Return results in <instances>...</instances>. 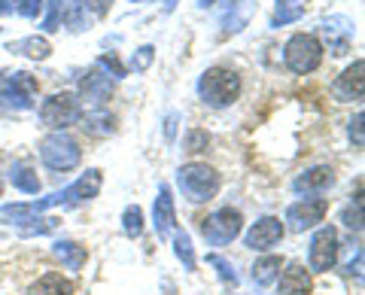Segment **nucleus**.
Wrapping results in <instances>:
<instances>
[{"label": "nucleus", "instance_id": "1", "mask_svg": "<svg viewBox=\"0 0 365 295\" xmlns=\"http://www.w3.org/2000/svg\"><path fill=\"white\" fill-rule=\"evenodd\" d=\"M198 95L204 104L210 107H228L241 95V76L225 67H210L207 73L198 79Z\"/></svg>", "mask_w": 365, "mask_h": 295}, {"label": "nucleus", "instance_id": "31", "mask_svg": "<svg viewBox=\"0 0 365 295\" xmlns=\"http://www.w3.org/2000/svg\"><path fill=\"white\" fill-rule=\"evenodd\" d=\"M302 13H304L302 6H295V9H280V13L274 16V28H277V25H287V21H292V19H299Z\"/></svg>", "mask_w": 365, "mask_h": 295}, {"label": "nucleus", "instance_id": "34", "mask_svg": "<svg viewBox=\"0 0 365 295\" xmlns=\"http://www.w3.org/2000/svg\"><path fill=\"white\" fill-rule=\"evenodd\" d=\"M16 9V0H0V13H13Z\"/></svg>", "mask_w": 365, "mask_h": 295}, {"label": "nucleus", "instance_id": "29", "mask_svg": "<svg viewBox=\"0 0 365 295\" xmlns=\"http://www.w3.org/2000/svg\"><path fill=\"white\" fill-rule=\"evenodd\" d=\"M16 9L21 16H28V19H34V16H40V9H43V4L40 0H16Z\"/></svg>", "mask_w": 365, "mask_h": 295}, {"label": "nucleus", "instance_id": "7", "mask_svg": "<svg viewBox=\"0 0 365 295\" xmlns=\"http://www.w3.org/2000/svg\"><path fill=\"white\" fill-rule=\"evenodd\" d=\"M241 229H244V219H241V213L232 207H222L201 219V234L207 237V244H213V247L232 244L235 237L241 234Z\"/></svg>", "mask_w": 365, "mask_h": 295}, {"label": "nucleus", "instance_id": "11", "mask_svg": "<svg viewBox=\"0 0 365 295\" xmlns=\"http://www.w3.org/2000/svg\"><path fill=\"white\" fill-rule=\"evenodd\" d=\"M280 237H283V222L277 217H262L253 229L247 232L244 237V244L250 249H259V253H265V249L271 247H277L280 244Z\"/></svg>", "mask_w": 365, "mask_h": 295}, {"label": "nucleus", "instance_id": "18", "mask_svg": "<svg viewBox=\"0 0 365 295\" xmlns=\"http://www.w3.org/2000/svg\"><path fill=\"white\" fill-rule=\"evenodd\" d=\"M28 295H73V283L61 274H43L28 289Z\"/></svg>", "mask_w": 365, "mask_h": 295}, {"label": "nucleus", "instance_id": "17", "mask_svg": "<svg viewBox=\"0 0 365 295\" xmlns=\"http://www.w3.org/2000/svg\"><path fill=\"white\" fill-rule=\"evenodd\" d=\"M311 292V274L302 262H289L280 274V295H307Z\"/></svg>", "mask_w": 365, "mask_h": 295}, {"label": "nucleus", "instance_id": "20", "mask_svg": "<svg viewBox=\"0 0 365 295\" xmlns=\"http://www.w3.org/2000/svg\"><path fill=\"white\" fill-rule=\"evenodd\" d=\"M55 256L61 259L67 271H79V268L86 265V259H88L86 247H79L73 241H58V244H55Z\"/></svg>", "mask_w": 365, "mask_h": 295}, {"label": "nucleus", "instance_id": "2", "mask_svg": "<svg viewBox=\"0 0 365 295\" xmlns=\"http://www.w3.org/2000/svg\"><path fill=\"white\" fill-rule=\"evenodd\" d=\"M177 183H180V192L192 204H201V201H210L216 192H220V174H216L210 165L192 162L186 167H180Z\"/></svg>", "mask_w": 365, "mask_h": 295}, {"label": "nucleus", "instance_id": "30", "mask_svg": "<svg viewBox=\"0 0 365 295\" xmlns=\"http://www.w3.org/2000/svg\"><path fill=\"white\" fill-rule=\"evenodd\" d=\"M344 225H347V229H356V232L362 229V204L356 210H353V207L344 210Z\"/></svg>", "mask_w": 365, "mask_h": 295}, {"label": "nucleus", "instance_id": "13", "mask_svg": "<svg viewBox=\"0 0 365 295\" xmlns=\"http://www.w3.org/2000/svg\"><path fill=\"white\" fill-rule=\"evenodd\" d=\"M323 33H326V40H329V52H332V55H344L350 49L353 21L335 16V19H329L326 25H323Z\"/></svg>", "mask_w": 365, "mask_h": 295}, {"label": "nucleus", "instance_id": "16", "mask_svg": "<svg viewBox=\"0 0 365 295\" xmlns=\"http://www.w3.org/2000/svg\"><path fill=\"white\" fill-rule=\"evenodd\" d=\"M335 183V171L329 165H317L311 171H304L299 180L292 183L295 192H304V195H311V192H323Z\"/></svg>", "mask_w": 365, "mask_h": 295}, {"label": "nucleus", "instance_id": "14", "mask_svg": "<svg viewBox=\"0 0 365 295\" xmlns=\"http://www.w3.org/2000/svg\"><path fill=\"white\" fill-rule=\"evenodd\" d=\"M153 225H155L158 237H168L170 232H174L177 213H174V198H170V189L158 192V198H155V204H153Z\"/></svg>", "mask_w": 365, "mask_h": 295}, {"label": "nucleus", "instance_id": "19", "mask_svg": "<svg viewBox=\"0 0 365 295\" xmlns=\"http://www.w3.org/2000/svg\"><path fill=\"white\" fill-rule=\"evenodd\" d=\"M34 217H40L34 204H4V207H0V222L4 225H19V229H25Z\"/></svg>", "mask_w": 365, "mask_h": 295}, {"label": "nucleus", "instance_id": "15", "mask_svg": "<svg viewBox=\"0 0 365 295\" xmlns=\"http://www.w3.org/2000/svg\"><path fill=\"white\" fill-rule=\"evenodd\" d=\"M113 92V83H110V76L104 71H91L83 83H79V95H83V100H88V104H95L101 107L104 100L110 98Z\"/></svg>", "mask_w": 365, "mask_h": 295}, {"label": "nucleus", "instance_id": "21", "mask_svg": "<svg viewBox=\"0 0 365 295\" xmlns=\"http://www.w3.org/2000/svg\"><path fill=\"white\" fill-rule=\"evenodd\" d=\"M9 180H13V186H16V189L28 192V195H37V192H40V177L34 174V167L25 165V162L13 165V174H9Z\"/></svg>", "mask_w": 365, "mask_h": 295}, {"label": "nucleus", "instance_id": "33", "mask_svg": "<svg viewBox=\"0 0 365 295\" xmlns=\"http://www.w3.org/2000/svg\"><path fill=\"white\" fill-rule=\"evenodd\" d=\"M150 61H153V46H143L140 55H137V61H131V64L137 67V71H143V67L150 64Z\"/></svg>", "mask_w": 365, "mask_h": 295}, {"label": "nucleus", "instance_id": "35", "mask_svg": "<svg viewBox=\"0 0 365 295\" xmlns=\"http://www.w3.org/2000/svg\"><path fill=\"white\" fill-rule=\"evenodd\" d=\"M0 192H4V186H0Z\"/></svg>", "mask_w": 365, "mask_h": 295}, {"label": "nucleus", "instance_id": "24", "mask_svg": "<svg viewBox=\"0 0 365 295\" xmlns=\"http://www.w3.org/2000/svg\"><path fill=\"white\" fill-rule=\"evenodd\" d=\"M21 52L25 49V55H31V58H49V40H43V37H28V40H21L16 43V46H9V52Z\"/></svg>", "mask_w": 365, "mask_h": 295}, {"label": "nucleus", "instance_id": "22", "mask_svg": "<svg viewBox=\"0 0 365 295\" xmlns=\"http://www.w3.org/2000/svg\"><path fill=\"white\" fill-rule=\"evenodd\" d=\"M280 268H283L280 256H265V259H259V262L253 265V280L259 283V286H268V283L277 280Z\"/></svg>", "mask_w": 365, "mask_h": 295}, {"label": "nucleus", "instance_id": "3", "mask_svg": "<svg viewBox=\"0 0 365 295\" xmlns=\"http://www.w3.org/2000/svg\"><path fill=\"white\" fill-rule=\"evenodd\" d=\"M101 183H104V177H101V171H86L83 177L76 180V183H71L67 189L61 192H55V195L49 198H43V201H34V207H37V213L43 210H49V207H76V204H86L91 201L101 192Z\"/></svg>", "mask_w": 365, "mask_h": 295}, {"label": "nucleus", "instance_id": "26", "mask_svg": "<svg viewBox=\"0 0 365 295\" xmlns=\"http://www.w3.org/2000/svg\"><path fill=\"white\" fill-rule=\"evenodd\" d=\"M122 229H125V234L128 237H140L143 234V210L137 207H125V213H122Z\"/></svg>", "mask_w": 365, "mask_h": 295}, {"label": "nucleus", "instance_id": "9", "mask_svg": "<svg viewBox=\"0 0 365 295\" xmlns=\"http://www.w3.org/2000/svg\"><path fill=\"white\" fill-rule=\"evenodd\" d=\"M307 262L311 271H332L338 262V232L332 225H323L311 237V249H307Z\"/></svg>", "mask_w": 365, "mask_h": 295}, {"label": "nucleus", "instance_id": "10", "mask_svg": "<svg viewBox=\"0 0 365 295\" xmlns=\"http://www.w3.org/2000/svg\"><path fill=\"white\" fill-rule=\"evenodd\" d=\"M326 213H329L326 198H302L287 210V222L292 232H304V229H314L317 222H323Z\"/></svg>", "mask_w": 365, "mask_h": 295}, {"label": "nucleus", "instance_id": "27", "mask_svg": "<svg viewBox=\"0 0 365 295\" xmlns=\"http://www.w3.org/2000/svg\"><path fill=\"white\" fill-rule=\"evenodd\" d=\"M207 262H210L213 268H220V277H222L225 283H232V286H237V274H235L232 262H225L222 256H207Z\"/></svg>", "mask_w": 365, "mask_h": 295}, {"label": "nucleus", "instance_id": "23", "mask_svg": "<svg viewBox=\"0 0 365 295\" xmlns=\"http://www.w3.org/2000/svg\"><path fill=\"white\" fill-rule=\"evenodd\" d=\"M113 119L107 110H95V113H88V116L83 119V128L88 131V134H98V138H107V134L113 131Z\"/></svg>", "mask_w": 365, "mask_h": 295}, {"label": "nucleus", "instance_id": "25", "mask_svg": "<svg viewBox=\"0 0 365 295\" xmlns=\"http://www.w3.org/2000/svg\"><path fill=\"white\" fill-rule=\"evenodd\" d=\"M174 253L182 265H186V271H195V253H192V241L186 232H177L174 234Z\"/></svg>", "mask_w": 365, "mask_h": 295}, {"label": "nucleus", "instance_id": "5", "mask_svg": "<svg viewBox=\"0 0 365 295\" xmlns=\"http://www.w3.org/2000/svg\"><path fill=\"white\" fill-rule=\"evenodd\" d=\"M40 158L46 167H52V171H71V167L79 165V158H83V150H79V143L71 138V134L64 131H55L49 138H43L40 143Z\"/></svg>", "mask_w": 365, "mask_h": 295}, {"label": "nucleus", "instance_id": "6", "mask_svg": "<svg viewBox=\"0 0 365 295\" xmlns=\"http://www.w3.org/2000/svg\"><path fill=\"white\" fill-rule=\"evenodd\" d=\"M37 95V79L31 73H0V110H28Z\"/></svg>", "mask_w": 365, "mask_h": 295}, {"label": "nucleus", "instance_id": "32", "mask_svg": "<svg viewBox=\"0 0 365 295\" xmlns=\"http://www.w3.org/2000/svg\"><path fill=\"white\" fill-rule=\"evenodd\" d=\"M362 113H356V116H353V122H350V138L356 140V146H362Z\"/></svg>", "mask_w": 365, "mask_h": 295}, {"label": "nucleus", "instance_id": "12", "mask_svg": "<svg viewBox=\"0 0 365 295\" xmlns=\"http://www.w3.org/2000/svg\"><path fill=\"white\" fill-rule=\"evenodd\" d=\"M362 71H365V64H362V61H353L347 71L335 79L332 92H335L338 100H362V92H365Z\"/></svg>", "mask_w": 365, "mask_h": 295}, {"label": "nucleus", "instance_id": "28", "mask_svg": "<svg viewBox=\"0 0 365 295\" xmlns=\"http://www.w3.org/2000/svg\"><path fill=\"white\" fill-rule=\"evenodd\" d=\"M210 146V134L207 131H189L186 138V150L189 152H204Z\"/></svg>", "mask_w": 365, "mask_h": 295}, {"label": "nucleus", "instance_id": "8", "mask_svg": "<svg viewBox=\"0 0 365 295\" xmlns=\"http://www.w3.org/2000/svg\"><path fill=\"white\" fill-rule=\"evenodd\" d=\"M79 116H83V110H79L73 95H52L40 107V119H43V125H49L52 131L71 128L73 122H79Z\"/></svg>", "mask_w": 365, "mask_h": 295}, {"label": "nucleus", "instance_id": "4", "mask_svg": "<svg viewBox=\"0 0 365 295\" xmlns=\"http://www.w3.org/2000/svg\"><path fill=\"white\" fill-rule=\"evenodd\" d=\"M283 61L299 76L314 73L319 61H323V43H319L314 33H295V37H289L287 49H283Z\"/></svg>", "mask_w": 365, "mask_h": 295}]
</instances>
